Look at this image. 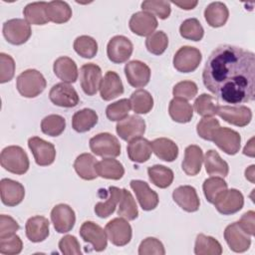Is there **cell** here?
I'll use <instances>...</instances> for the list:
<instances>
[{
	"instance_id": "1",
	"label": "cell",
	"mask_w": 255,
	"mask_h": 255,
	"mask_svg": "<svg viewBox=\"0 0 255 255\" xmlns=\"http://www.w3.org/2000/svg\"><path fill=\"white\" fill-rule=\"evenodd\" d=\"M205 88L226 104L238 105L255 98V55L221 45L209 55L202 72Z\"/></svg>"
},
{
	"instance_id": "2",
	"label": "cell",
	"mask_w": 255,
	"mask_h": 255,
	"mask_svg": "<svg viewBox=\"0 0 255 255\" xmlns=\"http://www.w3.org/2000/svg\"><path fill=\"white\" fill-rule=\"evenodd\" d=\"M2 167L14 174H24L29 169V158L25 150L18 145H9L0 154Z\"/></svg>"
},
{
	"instance_id": "3",
	"label": "cell",
	"mask_w": 255,
	"mask_h": 255,
	"mask_svg": "<svg viewBox=\"0 0 255 255\" xmlns=\"http://www.w3.org/2000/svg\"><path fill=\"white\" fill-rule=\"evenodd\" d=\"M46 80L42 73L35 69H28L22 72L16 81V88L19 94L25 98H35L46 88Z\"/></svg>"
},
{
	"instance_id": "4",
	"label": "cell",
	"mask_w": 255,
	"mask_h": 255,
	"mask_svg": "<svg viewBox=\"0 0 255 255\" xmlns=\"http://www.w3.org/2000/svg\"><path fill=\"white\" fill-rule=\"evenodd\" d=\"M90 148L101 157H117L121 154V144L118 138L109 132H101L90 139Z\"/></svg>"
},
{
	"instance_id": "5",
	"label": "cell",
	"mask_w": 255,
	"mask_h": 255,
	"mask_svg": "<svg viewBox=\"0 0 255 255\" xmlns=\"http://www.w3.org/2000/svg\"><path fill=\"white\" fill-rule=\"evenodd\" d=\"M3 36L12 45H22L31 37L32 30L30 24L20 18L10 19L3 24Z\"/></svg>"
},
{
	"instance_id": "6",
	"label": "cell",
	"mask_w": 255,
	"mask_h": 255,
	"mask_svg": "<svg viewBox=\"0 0 255 255\" xmlns=\"http://www.w3.org/2000/svg\"><path fill=\"white\" fill-rule=\"evenodd\" d=\"M201 60V52L197 48L183 46L173 57V67L180 73H190L198 68Z\"/></svg>"
},
{
	"instance_id": "7",
	"label": "cell",
	"mask_w": 255,
	"mask_h": 255,
	"mask_svg": "<svg viewBox=\"0 0 255 255\" xmlns=\"http://www.w3.org/2000/svg\"><path fill=\"white\" fill-rule=\"evenodd\" d=\"M216 115L226 123L236 127H245L252 120V112L246 106L218 105L216 108Z\"/></svg>"
},
{
	"instance_id": "8",
	"label": "cell",
	"mask_w": 255,
	"mask_h": 255,
	"mask_svg": "<svg viewBox=\"0 0 255 255\" xmlns=\"http://www.w3.org/2000/svg\"><path fill=\"white\" fill-rule=\"evenodd\" d=\"M108 239L116 246H125L131 239V226L129 223L121 217L112 219L105 227Z\"/></svg>"
},
{
	"instance_id": "9",
	"label": "cell",
	"mask_w": 255,
	"mask_h": 255,
	"mask_svg": "<svg viewBox=\"0 0 255 255\" xmlns=\"http://www.w3.org/2000/svg\"><path fill=\"white\" fill-rule=\"evenodd\" d=\"M133 46L130 40L125 36L113 37L107 46V55L111 62L122 64L127 62L132 54Z\"/></svg>"
},
{
	"instance_id": "10",
	"label": "cell",
	"mask_w": 255,
	"mask_h": 255,
	"mask_svg": "<svg viewBox=\"0 0 255 255\" xmlns=\"http://www.w3.org/2000/svg\"><path fill=\"white\" fill-rule=\"evenodd\" d=\"M28 146L38 165L47 166L54 162L56 149L53 143L46 141L39 136H33L28 139Z\"/></svg>"
},
{
	"instance_id": "11",
	"label": "cell",
	"mask_w": 255,
	"mask_h": 255,
	"mask_svg": "<svg viewBox=\"0 0 255 255\" xmlns=\"http://www.w3.org/2000/svg\"><path fill=\"white\" fill-rule=\"evenodd\" d=\"M50 101L62 108H73L79 104V95L77 91L67 83H58L54 85L49 92Z\"/></svg>"
},
{
	"instance_id": "12",
	"label": "cell",
	"mask_w": 255,
	"mask_h": 255,
	"mask_svg": "<svg viewBox=\"0 0 255 255\" xmlns=\"http://www.w3.org/2000/svg\"><path fill=\"white\" fill-rule=\"evenodd\" d=\"M212 141L225 153L229 155L236 154L241 146L240 134L229 128L219 127L213 134Z\"/></svg>"
},
{
	"instance_id": "13",
	"label": "cell",
	"mask_w": 255,
	"mask_h": 255,
	"mask_svg": "<svg viewBox=\"0 0 255 255\" xmlns=\"http://www.w3.org/2000/svg\"><path fill=\"white\" fill-rule=\"evenodd\" d=\"M217 211L223 215H230L238 212L244 205L243 194L235 189H226L223 191L213 203Z\"/></svg>"
},
{
	"instance_id": "14",
	"label": "cell",
	"mask_w": 255,
	"mask_h": 255,
	"mask_svg": "<svg viewBox=\"0 0 255 255\" xmlns=\"http://www.w3.org/2000/svg\"><path fill=\"white\" fill-rule=\"evenodd\" d=\"M117 133L126 141H130L141 136L145 131V122L136 115L128 116L124 120L118 122L116 126Z\"/></svg>"
},
{
	"instance_id": "15",
	"label": "cell",
	"mask_w": 255,
	"mask_h": 255,
	"mask_svg": "<svg viewBox=\"0 0 255 255\" xmlns=\"http://www.w3.org/2000/svg\"><path fill=\"white\" fill-rule=\"evenodd\" d=\"M102 82V70L94 64L88 63L80 69V83L84 93L88 96H94L100 90Z\"/></svg>"
},
{
	"instance_id": "16",
	"label": "cell",
	"mask_w": 255,
	"mask_h": 255,
	"mask_svg": "<svg viewBox=\"0 0 255 255\" xmlns=\"http://www.w3.org/2000/svg\"><path fill=\"white\" fill-rule=\"evenodd\" d=\"M224 239L229 248L237 253L247 251L251 245V236L241 228L238 222H233L225 228Z\"/></svg>"
},
{
	"instance_id": "17",
	"label": "cell",
	"mask_w": 255,
	"mask_h": 255,
	"mask_svg": "<svg viewBox=\"0 0 255 255\" xmlns=\"http://www.w3.org/2000/svg\"><path fill=\"white\" fill-rule=\"evenodd\" d=\"M80 235L85 242L92 244L97 252L106 249L108 244V236L106 230L93 221H86L80 228Z\"/></svg>"
},
{
	"instance_id": "18",
	"label": "cell",
	"mask_w": 255,
	"mask_h": 255,
	"mask_svg": "<svg viewBox=\"0 0 255 255\" xmlns=\"http://www.w3.org/2000/svg\"><path fill=\"white\" fill-rule=\"evenodd\" d=\"M51 220L57 232L67 233L71 231L75 225V211L68 204H57L51 211Z\"/></svg>"
},
{
	"instance_id": "19",
	"label": "cell",
	"mask_w": 255,
	"mask_h": 255,
	"mask_svg": "<svg viewBox=\"0 0 255 255\" xmlns=\"http://www.w3.org/2000/svg\"><path fill=\"white\" fill-rule=\"evenodd\" d=\"M125 75L128 84L133 88H142L150 80V69L143 62L133 60L125 66Z\"/></svg>"
},
{
	"instance_id": "20",
	"label": "cell",
	"mask_w": 255,
	"mask_h": 255,
	"mask_svg": "<svg viewBox=\"0 0 255 255\" xmlns=\"http://www.w3.org/2000/svg\"><path fill=\"white\" fill-rule=\"evenodd\" d=\"M130 188L134 192L136 199L140 205V207L145 210H153L158 204V195L152 190L145 181L132 179L129 183Z\"/></svg>"
},
{
	"instance_id": "21",
	"label": "cell",
	"mask_w": 255,
	"mask_h": 255,
	"mask_svg": "<svg viewBox=\"0 0 255 255\" xmlns=\"http://www.w3.org/2000/svg\"><path fill=\"white\" fill-rule=\"evenodd\" d=\"M157 25L155 16L144 11L132 14L128 22L130 31L138 36H149L154 32Z\"/></svg>"
},
{
	"instance_id": "22",
	"label": "cell",
	"mask_w": 255,
	"mask_h": 255,
	"mask_svg": "<svg viewBox=\"0 0 255 255\" xmlns=\"http://www.w3.org/2000/svg\"><path fill=\"white\" fill-rule=\"evenodd\" d=\"M1 200L7 206H16L22 202L25 196L24 186L13 179L3 178L0 181Z\"/></svg>"
},
{
	"instance_id": "23",
	"label": "cell",
	"mask_w": 255,
	"mask_h": 255,
	"mask_svg": "<svg viewBox=\"0 0 255 255\" xmlns=\"http://www.w3.org/2000/svg\"><path fill=\"white\" fill-rule=\"evenodd\" d=\"M174 202L184 211L195 212L198 210L200 201L194 187L190 185H181L172 192Z\"/></svg>"
},
{
	"instance_id": "24",
	"label": "cell",
	"mask_w": 255,
	"mask_h": 255,
	"mask_svg": "<svg viewBox=\"0 0 255 255\" xmlns=\"http://www.w3.org/2000/svg\"><path fill=\"white\" fill-rule=\"evenodd\" d=\"M49 220L40 215L30 217L25 225L27 238L34 243L42 242L49 236Z\"/></svg>"
},
{
	"instance_id": "25",
	"label": "cell",
	"mask_w": 255,
	"mask_h": 255,
	"mask_svg": "<svg viewBox=\"0 0 255 255\" xmlns=\"http://www.w3.org/2000/svg\"><path fill=\"white\" fill-rule=\"evenodd\" d=\"M124 93V85L120 76L113 71H108L100 85V95L104 101H111Z\"/></svg>"
},
{
	"instance_id": "26",
	"label": "cell",
	"mask_w": 255,
	"mask_h": 255,
	"mask_svg": "<svg viewBox=\"0 0 255 255\" xmlns=\"http://www.w3.org/2000/svg\"><path fill=\"white\" fill-rule=\"evenodd\" d=\"M203 162L202 149L195 144L188 145L184 150V158L181 166L182 170L190 176H194L199 173Z\"/></svg>"
},
{
	"instance_id": "27",
	"label": "cell",
	"mask_w": 255,
	"mask_h": 255,
	"mask_svg": "<svg viewBox=\"0 0 255 255\" xmlns=\"http://www.w3.org/2000/svg\"><path fill=\"white\" fill-rule=\"evenodd\" d=\"M55 75L64 83L72 84L78 79V68L74 60L69 57H59L53 65Z\"/></svg>"
},
{
	"instance_id": "28",
	"label": "cell",
	"mask_w": 255,
	"mask_h": 255,
	"mask_svg": "<svg viewBox=\"0 0 255 255\" xmlns=\"http://www.w3.org/2000/svg\"><path fill=\"white\" fill-rule=\"evenodd\" d=\"M127 152L131 161L137 163L145 162L149 159L152 152L151 143L144 137H136L128 142Z\"/></svg>"
},
{
	"instance_id": "29",
	"label": "cell",
	"mask_w": 255,
	"mask_h": 255,
	"mask_svg": "<svg viewBox=\"0 0 255 255\" xmlns=\"http://www.w3.org/2000/svg\"><path fill=\"white\" fill-rule=\"evenodd\" d=\"M97 159L91 153H82L75 159L74 168L77 174L85 180H93L98 176L97 173Z\"/></svg>"
},
{
	"instance_id": "30",
	"label": "cell",
	"mask_w": 255,
	"mask_h": 255,
	"mask_svg": "<svg viewBox=\"0 0 255 255\" xmlns=\"http://www.w3.org/2000/svg\"><path fill=\"white\" fill-rule=\"evenodd\" d=\"M228 16V8L222 2H212L204 10V18L207 24L214 28L223 26L227 22Z\"/></svg>"
},
{
	"instance_id": "31",
	"label": "cell",
	"mask_w": 255,
	"mask_h": 255,
	"mask_svg": "<svg viewBox=\"0 0 255 255\" xmlns=\"http://www.w3.org/2000/svg\"><path fill=\"white\" fill-rule=\"evenodd\" d=\"M152 152L161 160L171 162L178 156L177 144L166 137H159L151 142Z\"/></svg>"
},
{
	"instance_id": "32",
	"label": "cell",
	"mask_w": 255,
	"mask_h": 255,
	"mask_svg": "<svg viewBox=\"0 0 255 255\" xmlns=\"http://www.w3.org/2000/svg\"><path fill=\"white\" fill-rule=\"evenodd\" d=\"M168 113L172 121L185 124L191 121L193 116V108L186 100L173 98L169 103Z\"/></svg>"
},
{
	"instance_id": "33",
	"label": "cell",
	"mask_w": 255,
	"mask_h": 255,
	"mask_svg": "<svg viewBox=\"0 0 255 255\" xmlns=\"http://www.w3.org/2000/svg\"><path fill=\"white\" fill-rule=\"evenodd\" d=\"M96 169L98 176L106 179L119 180L125 174V168L123 164L113 157H106L101 161H98Z\"/></svg>"
},
{
	"instance_id": "34",
	"label": "cell",
	"mask_w": 255,
	"mask_h": 255,
	"mask_svg": "<svg viewBox=\"0 0 255 255\" xmlns=\"http://www.w3.org/2000/svg\"><path fill=\"white\" fill-rule=\"evenodd\" d=\"M204 166L206 172L211 176H221L225 177L228 175L229 166L228 163L223 160L217 151L210 149L208 150L204 157Z\"/></svg>"
},
{
	"instance_id": "35",
	"label": "cell",
	"mask_w": 255,
	"mask_h": 255,
	"mask_svg": "<svg viewBox=\"0 0 255 255\" xmlns=\"http://www.w3.org/2000/svg\"><path fill=\"white\" fill-rule=\"evenodd\" d=\"M47 6L48 3L41 2H32L25 6L23 10V15L25 20L31 25H45L49 22L47 16Z\"/></svg>"
},
{
	"instance_id": "36",
	"label": "cell",
	"mask_w": 255,
	"mask_h": 255,
	"mask_svg": "<svg viewBox=\"0 0 255 255\" xmlns=\"http://www.w3.org/2000/svg\"><path fill=\"white\" fill-rule=\"evenodd\" d=\"M122 192L123 189L116 186H110L106 201H100L95 205V213L101 218L109 217L112 213H114L117 205L119 204L122 197Z\"/></svg>"
},
{
	"instance_id": "37",
	"label": "cell",
	"mask_w": 255,
	"mask_h": 255,
	"mask_svg": "<svg viewBox=\"0 0 255 255\" xmlns=\"http://www.w3.org/2000/svg\"><path fill=\"white\" fill-rule=\"evenodd\" d=\"M98 123V115L92 109H83L74 114L72 127L78 132H86Z\"/></svg>"
},
{
	"instance_id": "38",
	"label": "cell",
	"mask_w": 255,
	"mask_h": 255,
	"mask_svg": "<svg viewBox=\"0 0 255 255\" xmlns=\"http://www.w3.org/2000/svg\"><path fill=\"white\" fill-rule=\"evenodd\" d=\"M47 16L49 21L56 24H63L71 19L72 9L65 1H51L48 2Z\"/></svg>"
},
{
	"instance_id": "39",
	"label": "cell",
	"mask_w": 255,
	"mask_h": 255,
	"mask_svg": "<svg viewBox=\"0 0 255 255\" xmlns=\"http://www.w3.org/2000/svg\"><path fill=\"white\" fill-rule=\"evenodd\" d=\"M131 110L138 115H144L151 111L153 107V99L149 92L143 89L135 90L129 98Z\"/></svg>"
},
{
	"instance_id": "40",
	"label": "cell",
	"mask_w": 255,
	"mask_h": 255,
	"mask_svg": "<svg viewBox=\"0 0 255 255\" xmlns=\"http://www.w3.org/2000/svg\"><path fill=\"white\" fill-rule=\"evenodd\" d=\"M147 174L151 183L159 188H166L168 187L173 181V171L160 164H155L147 168Z\"/></svg>"
},
{
	"instance_id": "41",
	"label": "cell",
	"mask_w": 255,
	"mask_h": 255,
	"mask_svg": "<svg viewBox=\"0 0 255 255\" xmlns=\"http://www.w3.org/2000/svg\"><path fill=\"white\" fill-rule=\"evenodd\" d=\"M194 253L196 255H220L222 247L215 238L200 233L195 239Z\"/></svg>"
},
{
	"instance_id": "42",
	"label": "cell",
	"mask_w": 255,
	"mask_h": 255,
	"mask_svg": "<svg viewBox=\"0 0 255 255\" xmlns=\"http://www.w3.org/2000/svg\"><path fill=\"white\" fill-rule=\"evenodd\" d=\"M118 214L127 220H134L138 215L135 200L133 199L131 193L126 188H123L122 197L119 202Z\"/></svg>"
},
{
	"instance_id": "43",
	"label": "cell",
	"mask_w": 255,
	"mask_h": 255,
	"mask_svg": "<svg viewBox=\"0 0 255 255\" xmlns=\"http://www.w3.org/2000/svg\"><path fill=\"white\" fill-rule=\"evenodd\" d=\"M202 189L206 200L210 203H214L216 198L227 189V183L221 177L211 176L204 180Z\"/></svg>"
},
{
	"instance_id": "44",
	"label": "cell",
	"mask_w": 255,
	"mask_h": 255,
	"mask_svg": "<svg viewBox=\"0 0 255 255\" xmlns=\"http://www.w3.org/2000/svg\"><path fill=\"white\" fill-rule=\"evenodd\" d=\"M74 50L81 57L92 59L98 53V43L94 38L90 36H79L74 41Z\"/></svg>"
},
{
	"instance_id": "45",
	"label": "cell",
	"mask_w": 255,
	"mask_h": 255,
	"mask_svg": "<svg viewBox=\"0 0 255 255\" xmlns=\"http://www.w3.org/2000/svg\"><path fill=\"white\" fill-rule=\"evenodd\" d=\"M179 33L182 38L196 42L203 38L204 30L196 18H189L181 23L179 27Z\"/></svg>"
},
{
	"instance_id": "46",
	"label": "cell",
	"mask_w": 255,
	"mask_h": 255,
	"mask_svg": "<svg viewBox=\"0 0 255 255\" xmlns=\"http://www.w3.org/2000/svg\"><path fill=\"white\" fill-rule=\"evenodd\" d=\"M66 128V121L62 116L49 115L41 122V130L50 136L60 135Z\"/></svg>"
},
{
	"instance_id": "47",
	"label": "cell",
	"mask_w": 255,
	"mask_h": 255,
	"mask_svg": "<svg viewBox=\"0 0 255 255\" xmlns=\"http://www.w3.org/2000/svg\"><path fill=\"white\" fill-rule=\"evenodd\" d=\"M168 46L167 35L163 31H155L145 40V47L147 51L153 55H161Z\"/></svg>"
},
{
	"instance_id": "48",
	"label": "cell",
	"mask_w": 255,
	"mask_h": 255,
	"mask_svg": "<svg viewBox=\"0 0 255 255\" xmlns=\"http://www.w3.org/2000/svg\"><path fill=\"white\" fill-rule=\"evenodd\" d=\"M141 9L144 12L157 16L159 19H166L170 15V2L162 0H146L141 3Z\"/></svg>"
},
{
	"instance_id": "49",
	"label": "cell",
	"mask_w": 255,
	"mask_h": 255,
	"mask_svg": "<svg viewBox=\"0 0 255 255\" xmlns=\"http://www.w3.org/2000/svg\"><path fill=\"white\" fill-rule=\"evenodd\" d=\"M130 103L128 99H122L110 104L106 109L107 118L112 122H120L128 117L130 111Z\"/></svg>"
},
{
	"instance_id": "50",
	"label": "cell",
	"mask_w": 255,
	"mask_h": 255,
	"mask_svg": "<svg viewBox=\"0 0 255 255\" xmlns=\"http://www.w3.org/2000/svg\"><path fill=\"white\" fill-rule=\"evenodd\" d=\"M217 103L215 99L207 94H202L194 101V110L201 117H213L216 115Z\"/></svg>"
},
{
	"instance_id": "51",
	"label": "cell",
	"mask_w": 255,
	"mask_h": 255,
	"mask_svg": "<svg viewBox=\"0 0 255 255\" xmlns=\"http://www.w3.org/2000/svg\"><path fill=\"white\" fill-rule=\"evenodd\" d=\"M219 127V122L216 119L212 117H204L197 124L196 131L201 138L212 141L213 134Z\"/></svg>"
},
{
	"instance_id": "52",
	"label": "cell",
	"mask_w": 255,
	"mask_h": 255,
	"mask_svg": "<svg viewBox=\"0 0 255 255\" xmlns=\"http://www.w3.org/2000/svg\"><path fill=\"white\" fill-rule=\"evenodd\" d=\"M23 249V242L21 238L16 235H10L0 238V253L5 255L19 254Z\"/></svg>"
},
{
	"instance_id": "53",
	"label": "cell",
	"mask_w": 255,
	"mask_h": 255,
	"mask_svg": "<svg viewBox=\"0 0 255 255\" xmlns=\"http://www.w3.org/2000/svg\"><path fill=\"white\" fill-rule=\"evenodd\" d=\"M198 92L197 85L192 81H182L177 83L172 90V94L174 98H180L183 100H191L193 99Z\"/></svg>"
},
{
	"instance_id": "54",
	"label": "cell",
	"mask_w": 255,
	"mask_h": 255,
	"mask_svg": "<svg viewBox=\"0 0 255 255\" xmlns=\"http://www.w3.org/2000/svg\"><path fill=\"white\" fill-rule=\"evenodd\" d=\"M15 74L14 59L5 53H0V83L4 84L12 80Z\"/></svg>"
},
{
	"instance_id": "55",
	"label": "cell",
	"mask_w": 255,
	"mask_h": 255,
	"mask_svg": "<svg viewBox=\"0 0 255 255\" xmlns=\"http://www.w3.org/2000/svg\"><path fill=\"white\" fill-rule=\"evenodd\" d=\"M138 254L139 255H164L165 250L163 244L154 237H147L142 240L138 246Z\"/></svg>"
},
{
	"instance_id": "56",
	"label": "cell",
	"mask_w": 255,
	"mask_h": 255,
	"mask_svg": "<svg viewBox=\"0 0 255 255\" xmlns=\"http://www.w3.org/2000/svg\"><path fill=\"white\" fill-rule=\"evenodd\" d=\"M60 251L64 255H80L82 254L81 246L78 239L73 235H66L59 241Z\"/></svg>"
},
{
	"instance_id": "57",
	"label": "cell",
	"mask_w": 255,
	"mask_h": 255,
	"mask_svg": "<svg viewBox=\"0 0 255 255\" xmlns=\"http://www.w3.org/2000/svg\"><path fill=\"white\" fill-rule=\"evenodd\" d=\"M18 229L19 224L14 218L5 214L0 216V238L15 234Z\"/></svg>"
},
{
	"instance_id": "58",
	"label": "cell",
	"mask_w": 255,
	"mask_h": 255,
	"mask_svg": "<svg viewBox=\"0 0 255 255\" xmlns=\"http://www.w3.org/2000/svg\"><path fill=\"white\" fill-rule=\"evenodd\" d=\"M238 224L247 234L253 236L255 231V212L253 210L245 212L238 221Z\"/></svg>"
},
{
	"instance_id": "59",
	"label": "cell",
	"mask_w": 255,
	"mask_h": 255,
	"mask_svg": "<svg viewBox=\"0 0 255 255\" xmlns=\"http://www.w3.org/2000/svg\"><path fill=\"white\" fill-rule=\"evenodd\" d=\"M172 3L184 10L193 9L198 4L197 1H172Z\"/></svg>"
},
{
	"instance_id": "60",
	"label": "cell",
	"mask_w": 255,
	"mask_h": 255,
	"mask_svg": "<svg viewBox=\"0 0 255 255\" xmlns=\"http://www.w3.org/2000/svg\"><path fill=\"white\" fill-rule=\"evenodd\" d=\"M254 137L250 138V140L247 142V144L244 146L243 148V153L245 155H248L250 157H253L254 156Z\"/></svg>"
},
{
	"instance_id": "61",
	"label": "cell",
	"mask_w": 255,
	"mask_h": 255,
	"mask_svg": "<svg viewBox=\"0 0 255 255\" xmlns=\"http://www.w3.org/2000/svg\"><path fill=\"white\" fill-rule=\"evenodd\" d=\"M254 168H255V165L252 164V165H250L249 167H247L246 170H245V177H246L251 183H254V176H255V175H254V174H255Z\"/></svg>"
}]
</instances>
